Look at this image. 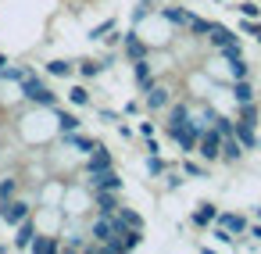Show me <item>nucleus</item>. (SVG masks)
<instances>
[{
  "mask_svg": "<svg viewBox=\"0 0 261 254\" xmlns=\"http://www.w3.org/2000/svg\"><path fill=\"white\" fill-rule=\"evenodd\" d=\"M165 168H168V165H165V161H161V154H147V172H150V175H154V179H158V175H161V172H165Z\"/></svg>",
  "mask_w": 261,
  "mask_h": 254,
  "instance_id": "f704fd0d",
  "label": "nucleus"
},
{
  "mask_svg": "<svg viewBox=\"0 0 261 254\" xmlns=\"http://www.w3.org/2000/svg\"><path fill=\"white\" fill-rule=\"evenodd\" d=\"M211 236H215L218 243H225V247H232V243H236V236H232L225 225H218V222H211Z\"/></svg>",
  "mask_w": 261,
  "mask_h": 254,
  "instance_id": "7c9ffc66",
  "label": "nucleus"
},
{
  "mask_svg": "<svg viewBox=\"0 0 261 254\" xmlns=\"http://www.w3.org/2000/svg\"><path fill=\"white\" fill-rule=\"evenodd\" d=\"M33 236H36V222H33V215H29V218H22V222L15 225V240H11V247H15V250H29Z\"/></svg>",
  "mask_w": 261,
  "mask_h": 254,
  "instance_id": "4468645a",
  "label": "nucleus"
},
{
  "mask_svg": "<svg viewBox=\"0 0 261 254\" xmlns=\"http://www.w3.org/2000/svg\"><path fill=\"white\" fill-rule=\"evenodd\" d=\"M229 97H232L236 104H247V100H254V86H250L247 79H232V86H229Z\"/></svg>",
  "mask_w": 261,
  "mask_h": 254,
  "instance_id": "5701e85b",
  "label": "nucleus"
},
{
  "mask_svg": "<svg viewBox=\"0 0 261 254\" xmlns=\"http://www.w3.org/2000/svg\"><path fill=\"white\" fill-rule=\"evenodd\" d=\"M215 218H218V208H215L211 200L197 204V208H193V215H190V222H193V225H200V229H207V225H211Z\"/></svg>",
  "mask_w": 261,
  "mask_h": 254,
  "instance_id": "aec40b11",
  "label": "nucleus"
},
{
  "mask_svg": "<svg viewBox=\"0 0 261 254\" xmlns=\"http://www.w3.org/2000/svg\"><path fill=\"white\" fill-rule=\"evenodd\" d=\"M100 118H104V122H118L122 115H118V111H111V108H104V111H100Z\"/></svg>",
  "mask_w": 261,
  "mask_h": 254,
  "instance_id": "ea45409f",
  "label": "nucleus"
},
{
  "mask_svg": "<svg viewBox=\"0 0 261 254\" xmlns=\"http://www.w3.org/2000/svg\"><path fill=\"white\" fill-rule=\"evenodd\" d=\"M143 100H147V108H150V111H165V108L172 104V90H168L165 83H154V86H147V90H143Z\"/></svg>",
  "mask_w": 261,
  "mask_h": 254,
  "instance_id": "9d476101",
  "label": "nucleus"
},
{
  "mask_svg": "<svg viewBox=\"0 0 261 254\" xmlns=\"http://www.w3.org/2000/svg\"><path fill=\"white\" fill-rule=\"evenodd\" d=\"M115 215H118V222H122V225H129V229H143V218H140L133 208L118 204V208H115Z\"/></svg>",
  "mask_w": 261,
  "mask_h": 254,
  "instance_id": "bb28decb",
  "label": "nucleus"
},
{
  "mask_svg": "<svg viewBox=\"0 0 261 254\" xmlns=\"http://www.w3.org/2000/svg\"><path fill=\"white\" fill-rule=\"evenodd\" d=\"M68 104H72V108H90L93 97H90L86 86H72V90H68Z\"/></svg>",
  "mask_w": 261,
  "mask_h": 254,
  "instance_id": "cd10ccee",
  "label": "nucleus"
},
{
  "mask_svg": "<svg viewBox=\"0 0 261 254\" xmlns=\"http://www.w3.org/2000/svg\"><path fill=\"white\" fill-rule=\"evenodd\" d=\"M29 250H33V254H61V236H58V233H40V229H36Z\"/></svg>",
  "mask_w": 261,
  "mask_h": 254,
  "instance_id": "f8f14e48",
  "label": "nucleus"
},
{
  "mask_svg": "<svg viewBox=\"0 0 261 254\" xmlns=\"http://www.w3.org/2000/svg\"><path fill=\"white\" fill-rule=\"evenodd\" d=\"M150 11H154V0H140V4L133 8V26H140V22L150 15Z\"/></svg>",
  "mask_w": 261,
  "mask_h": 254,
  "instance_id": "2f4dec72",
  "label": "nucleus"
},
{
  "mask_svg": "<svg viewBox=\"0 0 261 254\" xmlns=\"http://www.w3.org/2000/svg\"><path fill=\"white\" fill-rule=\"evenodd\" d=\"M247 236H254V240H261V225H247Z\"/></svg>",
  "mask_w": 261,
  "mask_h": 254,
  "instance_id": "79ce46f5",
  "label": "nucleus"
},
{
  "mask_svg": "<svg viewBox=\"0 0 261 254\" xmlns=\"http://www.w3.org/2000/svg\"><path fill=\"white\" fill-rule=\"evenodd\" d=\"M47 75H50V79H72V75H75V61L54 58V61H47Z\"/></svg>",
  "mask_w": 261,
  "mask_h": 254,
  "instance_id": "412c9836",
  "label": "nucleus"
},
{
  "mask_svg": "<svg viewBox=\"0 0 261 254\" xmlns=\"http://www.w3.org/2000/svg\"><path fill=\"white\" fill-rule=\"evenodd\" d=\"M118 136H122V140H129V136H133V129H129L125 122H118Z\"/></svg>",
  "mask_w": 261,
  "mask_h": 254,
  "instance_id": "a19ab883",
  "label": "nucleus"
},
{
  "mask_svg": "<svg viewBox=\"0 0 261 254\" xmlns=\"http://www.w3.org/2000/svg\"><path fill=\"white\" fill-rule=\"evenodd\" d=\"M257 143H261V140H257Z\"/></svg>",
  "mask_w": 261,
  "mask_h": 254,
  "instance_id": "a18cd8bd",
  "label": "nucleus"
},
{
  "mask_svg": "<svg viewBox=\"0 0 261 254\" xmlns=\"http://www.w3.org/2000/svg\"><path fill=\"white\" fill-rule=\"evenodd\" d=\"M54 122H58V133H72V129H83V118L75 111H65L61 104L54 108Z\"/></svg>",
  "mask_w": 261,
  "mask_h": 254,
  "instance_id": "f3484780",
  "label": "nucleus"
},
{
  "mask_svg": "<svg viewBox=\"0 0 261 254\" xmlns=\"http://www.w3.org/2000/svg\"><path fill=\"white\" fill-rule=\"evenodd\" d=\"M225 61H229V79H247L250 65L243 61V54H240V58H225Z\"/></svg>",
  "mask_w": 261,
  "mask_h": 254,
  "instance_id": "c85d7f7f",
  "label": "nucleus"
},
{
  "mask_svg": "<svg viewBox=\"0 0 261 254\" xmlns=\"http://www.w3.org/2000/svg\"><path fill=\"white\" fill-rule=\"evenodd\" d=\"M161 179H165V186H168V190H179V186H182V175H179V172H172V168H165V172H161Z\"/></svg>",
  "mask_w": 261,
  "mask_h": 254,
  "instance_id": "e433bc0d",
  "label": "nucleus"
},
{
  "mask_svg": "<svg viewBox=\"0 0 261 254\" xmlns=\"http://www.w3.org/2000/svg\"><path fill=\"white\" fill-rule=\"evenodd\" d=\"M182 172L193 175V179H204V175H207V165H200V161H182Z\"/></svg>",
  "mask_w": 261,
  "mask_h": 254,
  "instance_id": "c9c22d12",
  "label": "nucleus"
},
{
  "mask_svg": "<svg viewBox=\"0 0 261 254\" xmlns=\"http://www.w3.org/2000/svg\"><path fill=\"white\" fill-rule=\"evenodd\" d=\"M90 200H93L97 215H115V208L122 204L115 190H90Z\"/></svg>",
  "mask_w": 261,
  "mask_h": 254,
  "instance_id": "ddd939ff",
  "label": "nucleus"
},
{
  "mask_svg": "<svg viewBox=\"0 0 261 254\" xmlns=\"http://www.w3.org/2000/svg\"><path fill=\"white\" fill-rule=\"evenodd\" d=\"M86 236H90L93 243H108V240L115 236V215H97V218H90V222H86Z\"/></svg>",
  "mask_w": 261,
  "mask_h": 254,
  "instance_id": "423d86ee",
  "label": "nucleus"
},
{
  "mask_svg": "<svg viewBox=\"0 0 261 254\" xmlns=\"http://www.w3.org/2000/svg\"><path fill=\"white\" fill-rule=\"evenodd\" d=\"M165 129H168V136H172V143L182 150V154H190L193 147H197V129L190 125V118H179V122H165Z\"/></svg>",
  "mask_w": 261,
  "mask_h": 254,
  "instance_id": "7ed1b4c3",
  "label": "nucleus"
},
{
  "mask_svg": "<svg viewBox=\"0 0 261 254\" xmlns=\"http://www.w3.org/2000/svg\"><path fill=\"white\" fill-rule=\"evenodd\" d=\"M232 125H236V118H229V115H215V125H211V129H218L222 136H229Z\"/></svg>",
  "mask_w": 261,
  "mask_h": 254,
  "instance_id": "72a5a7b5",
  "label": "nucleus"
},
{
  "mask_svg": "<svg viewBox=\"0 0 261 254\" xmlns=\"http://www.w3.org/2000/svg\"><path fill=\"white\" fill-rule=\"evenodd\" d=\"M215 115H218V111H215L211 104H204V108H197V111H190L186 118H190V125H193V129L200 133V129H211V125H215Z\"/></svg>",
  "mask_w": 261,
  "mask_h": 254,
  "instance_id": "a211bd4d",
  "label": "nucleus"
},
{
  "mask_svg": "<svg viewBox=\"0 0 261 254\" xmlns=\"http://www.w3.org/2000/svg\"><path fill=\"white\" fill-rule=\"evenodd\" d=\"M4 250H8V247H4V243H0V254H4Z\"/></svg>",
  "mask_w": 261,
  "mask_h": 254,
  "instance_id": "37998d69",
  "label": "nucleus"
},
{
  "mask_svg": "<svg viewBox=\"0 0 261 254\" xmlns=\"http://www.w3.org/2000/svg\"><path fill=\"white\" fill-rule=\"evenodd\" d=\"M133 79H136V86H140V90H147V86H154V83H158V79H154V72H150V58L133 61Z\"/></svg>",
  "mask_w": 261,
  "mask_h": 254,
  "instance_id": "dca6fc26",
  "label": "nucleus"
},
{
  "mask_svg": "<svg viewBox=\"0 0 261 254\" xmlns=\"http://www.w3.org/2000/svg\"><path fill=\"white\" fill-rule=\"evenodd\" d=\"M207 18H197V15H190V22H186V29H190V36H204L207 33Z\"/></svg>",
  "mask_w": 261,
  "mask_h": 254,
  "instance_id": "473e14b6",
  "label": "nucleus"
},
{
  "mask_svg": "<svg viewBox=\"0 0 261 254\" xmlns=\"http://www.w3.org/2000/svg\"><path fill=\"white\" fill-rule=\"evenodd\" d=\"M18 93H22V100H25L29 108H47V111L58 108V93H54L50 83H47L43 75H36V72H29V75L18 83Z\"/></svg>",
  "mask_w": 261,
  "mask_h": 254,
  "instance_id": "f257e3e1",
  "label": "nucleus"
},
{
  "mask_svg": "<svg viewBox=\"0 0 261 254\" xmlns=\"http://www.w3.org/2000/svg\"><path fill=\"white\" fill-rule=\"evenodd\" d=\"M236 11H240V15H243V18H261V8H257V4H254V0H247V4H240V8H236Z\"/></svg>",
  "mask_w": 261,
  "mask_h": 254,
  "instance_id": "4c0bfd02",
  "label": "nucleus"
},
{
  "mask_svg": "<svg viewBox=\"0 0 261 254\" xmlns=\"http://www.w3.org/2000/svg\"><path fill=\"white\" fill-rule=\"evenodd\" d=\"M243 154H247V150H243V143H240V140H236L232 133H229V136H222V154H218L222 161H229V165H236V161H240Z\"/></svg>",
  "mask_w": 261,
  "mask_h": 254,
  "instance_id": "6ab92c4d",
  "label": "nucleus"
},
{
  "mask_svg": "<svg viewBox=\"0 0 261 254\" xmlns=\"http://www.w3.org/2000/svg\"><path fill=\"white\" fill-rule=\"evenodd\" d=\"M215 222H218V225H225V229H229V233H232L236 240H240V236H247V218H243V215H232V211H218V218H215Z\"/></svg>",
  "mask_w": 261,
  "mask_h": 254,
  "instance_id": "2eb2a0df",
  "label": "nucleus"
},
{
  "mask_svg": "<svg viewBox=\"0 0 261 254\" xmlns=\"http://www.w3.org/2000/svg\"><path fill=\"white\" fill-rule=\"evenodd\" d=\"M232 136L243 143V150H254V147H257V133H254V125H247V122H236V125H232Z\"/></svg>",
  "mask_w": 261,
  "mask_h": 254,
  "instance_id": "4be33fe9",
  "label": "nucleus"
},
{
  "mask_svg": "<svg viewBox=\"0 0 261 254\" xmlns=\"http://www.w3.org/2000/svg\"><path fill=\"white\" fill-rule=\"evenodd\" d=\"M58 140H61V147H68V150H75V154H83V158H86V154L93 150V143H97V140L83 136L79 129H72V133H58Z\"/></svg>",
  "mask_w": 261,
  "mask_h": 254,
  "instance_id": "9b49d317",
  "label": "nucleus"
},
{
  "mask_svg": "<svg viewBox=\"0 0 261 254\" xmlns=\"http://www.w3.org/2000/svg\"><path fill=\"white\" fill-rule=\"evenodd\" d=\"M254 211H257V218H261V208H254Z\"/></svg>",
  "mask_w": 261,
  "mask_h": 254,
  "instance_id": "c03bdc74",
  "label": "nucleus"
},
{
  "mask_svg": "<svg viewBox=\"0 0 261 254\" xmlns=\"http://www.w3.org/2000/svg\"><path fill=\"white\" fill-rule=\"evenodd\" d=\"M100 72H104V61H93V58L75 61V75H83V79H97Z\"/></svg>",
  "mask_w": 261,
  "mask_h": 254,
  "instance_id": "393cba45",
  "label": "nucleus"
},
{
  "mask_svg": "<svg viewBox=\"0 0 261 254\" xmlns=\"http://www.w3.org/2000/svg\"><path fill=\"white\" fill-rule=\"evenodd\" d=\"M15 193H22V175H15V172L0 175V200H8V197H15Z\"/></svg>",
  "mask_w": 261,
  "mask_h": 254,
  "instance_id": "b1692460",
  "label": "nucleus"
},
{
  "mask_svg": "<svg viewBox=\"0 0 261 254\" xmlns=\"http://www.w3.org/2000/svg\"><path fill=\"white\" fill-rule=\"evenodd\" d=\"M86 208H93V200H90V190H65V197H61V211L65 215H83Z\"/></svg>",
  "mask_w": 261,
  "mask_h": 254,
  "instance_id": "6e6552de",
  "label": "nucleus"
},
{
  "mask_svg": "<svg viewBox=\"0 0 261 254\" xmlns=\"http://www.w3.org/2000/svg\"><path fill=\"white\" fill-rule=\"evenodd\" d=\"M154 133H158V125H154L150 118H147V122H140V136H143V140H154Z\"/></svg>",
  "mask_w": 261,
  "mask_h": 254,
  "instance_id": "58836bf2",
  "label": "nucleus"
},
{
  "mask_svg": "<svg viewBox=\"0 0 261 254\" xmlns=\"http://www.w3.org/2000/svg\"><path fill=\"white\" fill-rule=\"evenodd\" d=\"M83 183H86V190H115V193H122V179H118V172H115V168L83 172Z\"/></svg>",
  "mask_w": 261,
  "mask_h": 254,
  "instance_id": "39448f33",
  "label": "nucleus"
},
{
  "mask_svg": "<svg viewBox=\"0 0 261 254\" xmlns=\"http://www.w3.org/2000/svg\"><path fill=\"white\" fill-rule=\"evenodd\" d=\"M33 208H36V204H33L29 197L15 193V197H8V200H0V222L15 229L22 218H29V215H33Z\"/></svg>",
  "mask_w": 261,
  "mask_h": 254,
  "instance_id": "f03ea898",
  "label": "nucleus"
},
{
  "mask_svg": "<svg viewBox=\"0 0 261 254\" xmlns=\"http://www.w3.org/2000/svg\"><path fill=\"white\" fill-rule=\"evenodd\" d=\"M193 154H200L207 165H211V161H218V154H222V133H218V129H200Z\"/></svg>",
  "mask_w": 261,
  "mask_h": 254,
  "instance_id": "20e7f679",
  "label": "nucleus"
},
{
  "mask_svg": "<svg viewBox=\"0 0 261 254\" xmlns=\"http://www.w3.org/2000/svg\"><path fill=\"white\" fill-rule=\"evenodd\" d=\"M122 54H125L129 61L150 58V43H143V36H140L136 29H129V33H122Z\"/></svg>",
  "mask_w": 261,
  "mask_h": 254,
  "instance_id": "0eeeda50",
  "label": "nucleus"
},
{
  "mask_svg": "<svg viewBox=\"0 0 261 254\" xmlns=\"http://www.w3.org/2000/svg\"><path fill=\"white\" fill-rule=\"evenodd\" d=\"M100 168H115V158H111V150L97 140L93 143V150L86 154V161H83V172H100Z\"/></svg>",
  "mask_w": 261,
  "mask_h": 254,
  "instance_id": "1a4fd4ad",
  "label": "nucleus"
},
{
  "mask_svg": "<svg viewBox=\"0 0 261 254\" xmlns=\"http://www.w3.org/2000/svg\"><path fill=\"white\" fill-rule=\"evenodd\" d=\"M161 18H165L168 26H179V29H186V22H190V11H186V8H161Z\"/></svg>",
  "mask_w": 261,
  "mask_h": 254,
  "instance_id": "a878e982",
  "label": "nucleus"
},
{
  "mask_svg": "<svg viewBox=\"0 0 261 254\" xmlns=\"http://www.w3.org/2000/svg\"><path fill=\"white\" fill-rule=\"evenodd\" d=\"M115 26H118L115 18H104L100 26H93V29H90V40H104L108 33H115Z\"/></svg>",
  "mask_w": 261,
  "mask_h": 254,
  "instance_id": "c756f323",
  "label": "nucleus"
}]
</instances>
